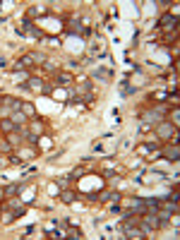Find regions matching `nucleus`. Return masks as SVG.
Wrapping results in <instances>:
<instances>
[{
	"instance_id": "obj_1",
	"label": "nucleus",
	"mask_w": 180,
	"mask_h": 240,
	"mask_svg": "<svg viewBox=\"0 0 180 240\" xmlns=\"http://www.w3.org/2000/svg\"><path fill=\"white\" fill-rule=\"evenodd\" d=\"M125 231H127V238H144V235H142V231H137V228H130V226H125Z\"/></svg>"
},
{
	"instance_id": "obj_2",
	"label": "nucleus",
	"mask_w": 180,
	"mask_h": 240,
	"mask_svg": "<svg viewBox=\"0 0 180 240\" xmlns=\"http://www.w3.org/2000/svg\"><path fill=\"white\" fill-rule=\"evenodd\" d=\"M96 77H101V79H108V77H111V72H106V70H98V72H96Z\"/></svg>"
},
{
	"instance_id": "obj_3",
	"label": "nucleus",
	"mask_w": 180,
	"mask_h": 240,
	"mask_svg": "<svg viewBox=\"0 0 180 240\" xmlns=\"http://www.w3.org/2000/svg\"><path fill=\"white\" fill-rule=\"evenodd\" d=\"M166 154H168V156H173V158H178V149H175V146H173V149H168V151H166Z\"/></svg>"
},
{
	"instance_id": "obj_4",
	"label": "nucleus",
	"mask_w": 180,
	"mask_h": 240,
	"mask_svg": "<svg viewBox=\"0 0 180 240\" xmlns=\"http://www.w3.org/2000/svg\"><path fill=\"white\" fill-rule=\"evenodd\" d=\"M12 120H15V123H22L24 115H22V113H15V115H12Z\"/></svg>"
},
{
	"instance_id": "obj_5",
	"label": "nucleus",
	"mask_w": 180,
	"mask_h": 240,
	"mask_svg": "<svg viewBox=\"0 0 180 240\" xmlns=\"http://www.w3.org/2000/svg\"><path fill=\"white\" fill-rule=\"evenodd\" d=\"M161 135H163V137L171 135V127H168V125H163V127H161Z\"/></svg>"
},
{
	"instance_id": "obj_6",
	"label": "nucleus",
	"mask_w": 180,
	"mask_h": 240,
	"mask_svg": "<svg viewBox=\"0 0 180 240\" xmlns=\"http://www.w3.org/2000/svg\"><path fill=\"white\" fill-rule=\"evenodd\" d=\"M0 197H3V190H0Z\"/></svg>"
}]
</instances>
